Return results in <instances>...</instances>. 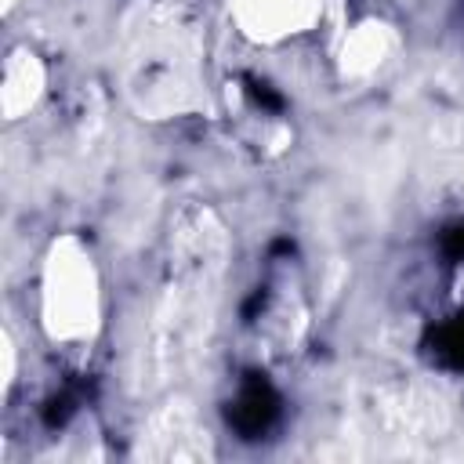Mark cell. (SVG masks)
Segmentation results:
<instances>
[{
  "label": "cell",
  "instance_id": "2",
  "mask_svg": "<svg viewBox=\"0 0 464 464\" xmlns=\"http://www.w3.org/2000/svg\"><path fill=\"white\" fill-rule=\"evenodd\" d=\"M120 87L141 120H174L210 109L203 33L178 0H134L120 22Z\"/></svg>",
  "mask_w": 464,
  "mask_h": 464
},
{
  "label": "cell",
  "instance_id": "9",
  "mask_svg": "<svg viewBox=\"0 0 464 464\" xmlns=\"http://www.w3.org/2000/svg\"><path fill=\"white\" fill-rule=\"evenodd\" d=\"M0 359H4V366H0V384H4V395H7V392H11V384H14V370H18V355H14L11 330H4V334H0Z\"/></svg>",
  "mask_w": 464,
  "mask_h": 464
},
{
  "label": "cell",
  "instance_id": "4",
  "mask_svg": "<svg viewBox=\"0 0 464 464\" xmlns=\"http://www.w3.org/2000/svg\"><path fill=\"white\" fill-rule=\"evenodd\" d=\"M134 457L138 460H163V464L210 460L214 457V435H210L207 420L199 417L196 402L185 395H174L145 417L138 442H134Z\"/></svg>",
  "mask_w": 464,
  "mask_h": 464
},
{
  "label": "cell",
  "instance_id": "5",
  "mask_svg": "<svg viewBox=\"0 0 464 464\" xmlns=\"http://www.w3.org/2000/svg\"><path fill=\"white\" fill-rule=\"evenodd\" d=\"M326 14V0H228V18L250 44L272 47L312 33Z\"/></svg>",
  "mask_w": 464,
  "mask_h": 464
},
{
  "label": "cell",
  "instance_id": "10",
  "mask_svg": "<svg viewBox=\"0 0 464 464\" xmlns=\"http://www.w3.org/2000/svg\"><path fill=\"white\" fill-rule=\"evenodd\" d=\"M14 7H18V0H0V11H4V14H11Z\"/></svg>",
  "mask_w": 464,
  "mask_h": 464
},
{
  "label": "cell",
  "instance_id": "3",
  "mask_svg": "<svg viewBox=\"0 0 464 464\" xmlns=\"http://www.w3.org/2000/svg\"><path fill=\"white\" fill-rule=\"evenodd\" d=\"M40 326L51 344H91L102 330V276L76 232L54 236L44 250Z\"/></svg>",
  "mask_w": 464,
  "mask_h": 464
},
{
  "label": "cell",
  "instance_id": "6",
  "mask_svg": "<svg viewBox=\"0 0 464 464\" xmlns=\"http://www.w3.org/2000/svg\"><path fill=\"white\" fill-rule=\"evenodd\" d=\"M399 47V33L384 18H362L337 40V72L341 80H366L373 76Z\"/></svg>",
  "mask_w": 464,
  "mask_h": 464
},
{
  "label": "cell",
  "instance_id": "1",
  "mask_svg": "<svg viewBox=\"0 0 464 464\" xmlns=\"http://www.w3.org/2000/svg\"><path fill=\"white\" fill-rule=\"evenodd\" d=\"M232 257V239L210 207H185L170 225V261L167 283L156 297L145 348H141V384L163 388L181 370H188L214 323L218 286Z\"/></svg>",
  "mask_w": 464,
  "mask_h": 464
},
{
  "label": "cell",
  "instance_id": "8",
  "mask_svg": "<svg viewBox=\"0 0 464 464\" xmlns=\"http://www.w3.org/2000/svg\"><path fill=\"white\" fill-rule=\"evenodd\" d=\"M47 87V65L33 47H14L4 62L0 80V112L4 120H22L36 109Z\"/></svg>",
  "mask_w": 464,
  "mask_h": 464
},
{
  "label": "cell",
  "instance_id": "7",
  "mask_svg": "<svg viewBox=\"0 0 464 464\" xmlns=\"http://www.w3.org/2000/svg\"><path fill=\"white\" fill-rule=\"evenodd\" d=\"M381 406V420L384 428H392L395 435H439L446 428V406L439 395L424 392V388H413V384H399V388H388L381 392L377 399Z\"/></svg>",
  "mask_w": 464,
  "mask_h": 464
}]
</instances>
